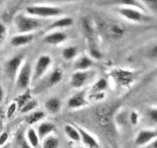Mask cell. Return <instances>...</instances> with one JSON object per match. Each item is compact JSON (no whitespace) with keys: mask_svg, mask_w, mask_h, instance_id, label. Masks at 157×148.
<instances>
[{"mask_svg":"<svg viewBox=\"0 0 157 148\" xmlns=\"http://www.w3.org/2000/svg\"><path fill=\"white\" fill-rule=\"evenodd\" d=\"M41 20L28 16V15L19 14L15 17V26L20 34H32L33 31L41 27Z\"/></svg>","mask_w":157,"mask_h":148,"instance_id":"obj_1","label":"cell"},{"mask_svg":"<svg viewBox=\"0 0 157 148\" xmlns=\"http://www.w3.org/2000/svg\"><path fill=\"white\" fill-rule=\"evenodd\" d=\"M26 13L29 16L36 18H48L60 16L63 10L57 6H48V5H31L26 8Z\"/></svg>","mask_w":157,"mask_h":148,"instance_id":"obj_2","label":"cell"},{"mask_svg":"<svg viewBox=\"0 0 157 148\" xmlns=\"http://www.w3.org/2000/svg\"><path fill=\"white\" fill-rule=\"evenodd\" d=\"M33 80V68L29 62L22 64L16 77V87L18 90H28Z\"/></svg>","mask_w":157,"mask_h":148,"instance_id":"obj_3","label":"cell"},{"mask_svg":"<svg viewBox=\"0 0 157 148\" xmlns=\"http://www.w3.org/2000/svg\"><path fill=\"white\" fill-rule=\"evenodd\" d=\"M119 14L122 17H124L130 21L132 22H149L151 21V18L144 12L140 11L136 7H129V6H123L118 9Z\"/></svg>","mask_w":157,"mask_h":148,"instance_id":"obj_4","label":"cell"},{"mask_svg":"<svg viewBox=\"0 0 157 148\" xmlns=\"http://www.w3.org/2000/svg\"><path fill=\"white\" fill-rule=\"evenodd\" d=\"M24 58H25L24 54H17V56H14L12 58H10L9 60L5 63L4 71H5V74H6V76L10 80L16 79L17 74L24 61Z\"/></svg>","mask_w":157,"mask_h":148,"instance_id":"obj_5","label":"cell"},{"mask_svg":"<svg viewBox=\"0 0 157 148\" xmlns=\"http://www.w3.org/2000/svg\"><path fill=\"white\" fill-rule=\"evenodd\" d=\"M51 63L52 58L47 54H42V56H39L33 69V81L36 82L39 80L44 75V73L47 71Z\"/></svg>","mask_w":157,"mask_h":148,"instance_id":"obj_6","label":"cell"},{"mask_svg":"<svg viewBox=\"0 0 157 148\" xmlns=\"http://www.w3.org/2000/svg\"><path fill=\"white\" fill-rule=\"evenodd\" d=\"M111 75L114 79L115 83L120 87H127L132 84L136 79V73L125 70V69H115L111 72Z\"/></svg>","mask_w":157,"mask_h":148,"instance_id":"obj_7","label":"cell"},{"mask_svg":"<svg viewBox=\"0 0 157 148\" xmlns=\"http://www.w3.org/2000/svg\"><path fill=\"white\" fill-rule=\"evenodd\" d=\"M157 138V130H141L136 136L135 144L136 146H144L149 144L151 141Z\"/></svg>","mask_w":157,"mask_h":148,"instance_id":"obj_8","label":"cell"},{"mask_svg":"<svg viewBox=\"0 0 157 148\" xmlns=\"http://www.w3.org/2000/svg\"><path fill=\"white\" fill-rule=\"evenodd\" d=\"M90 78V72L87 71H76L72 74L70 84L73 88L80 89L86 84Z\"/></svg>","mask_w":157,"mask_h":148,"instance_id":"obj_9","label":"cell"},{"mask_svg":"<svg viewBox=\"0 0 157 148\" xmlns=\"http://www.w3.org/2000/svg\"><path fill=\"white\" fill-rule=\"evenodd\" d=\"M87 105L86 99V92H78L71 96L68 100V107L70 109H78L82 107H85Z\"/></svg>","mask_w":157,"mask_h":148,"instance_id":"obj_10","label":"cell"},{"mask_svg":"<svg viewBox=\"0 0 157 148\" xmlns=\"http://www.w3.org/2000/svg\"><path fill=\"white\" fill-rule=\"evenodd\" d=\"M78 132L81 135V141L85 144L87 148H99V143L96 140V138L91 135L90 132H87L86 130L82 127L77 126Z\"/></svg>","mask_w":157,"mask_h":148,"instance_id":"obj_11","label":"cell"},{"mask_svg":"<svg viewBox=\"0 0 157 148\" xmlns=\"http://www.w3.org/2000/svg\"><path fill=\"white\" fill-rule=\"evenodd\" d=\"M66 39H67V35L65 33L61 31H56V32L46 35V36L44 37L43 41L47 43L48 44H54V46H56V44L62 43L63 42H65Z\"/></svg>","mask_w":157,"mask_h":148,"instance_id":"obj_12","label":"cell"},{"mask_svg":"<svg viewBox=\"0 0 157 148\" xmlns=\"http://www.w3.org/2000/svg\"><path fill=\"white\" fill-rule=\"evenodd\" d=\"M54 130H55V125L53 123L49 121H43L41 123H39L36 132L39 139H44L45 137L51 135V133L54 131Z\"/></svg>","mask_w":157,"mask_h":148,"instance_id":"obj_13","label":"cell"},{"mask_svg":"<svg viewBox=\"0 0 157 148\" xmlns=\"http://www.w3.org/2000/svg\"><path fill=\"white\" fill-rule=\"evenodd\" d=\"M33 34H19L17 36H15L11 39V44L13 47H23L26 44L29 43L33 39Z\"/></svg>","mask_w":157,"mask_h":148,"instance_id":"obj_14","label":"cell"},{"mask_svg":"<svg viewBox=\"0 0 157 148\" xmlns=\"http://www.w3.org/2000/svg\"><path fill=\"white\" fill-rule=\"evenodd\" d=\"M44 106H45V109L48 113H52V115H55V113L60 112L61 107H62V103L59 98L52 97V98H49L45 102Z\"/></svg>","mask_w":157,"mask_h":148,"instance_id":"obj_15","label":"cell"},{"mask_svg":"<svg viewBox=\"0 0 157 148\" xmlns=\"http://www.w3.org/2000/svg\"><path fill=\"white\" fill-rule=\"evenodd\" d=\"M93 65V60L86 56H82L77 59L75 63V67L78 71H87V69H90Z\"/></svg>","mask_w":157,"mask_h":148,"instance_id":"obj_16","label":"cell"},{"mask_svg":"<svg viewBox=\"0 0 157 148\" xmlns=\"http://www.w3.org/2000/svg\"><path fill=\"white\" fill-rule=\"evenodd\" d=\"M46 117L45 112L43 111H33L32 113H29V115L25 117V121L29 125H33L36 123L41 121L44 117Z\"/></svg>","mask_w":157,"mask_h":148,"instance_id":"obj_17","label":"cell"},{"mask_svg":"<svg viewBox=\"0 0 157 148\" xmlns=\"http://www.w3.org/2000/svg\"><path fill=\"white\" fill-rule=\"evenodd\" d=\"M25 138H26L27 142L31 145L32 148H37L39 146V141H40V139H39V137L37 135V132L34 128L29 127L27 130L26 137Z\"/></svg>","mask_w":157,"mask_h":148,"instance_id":"obj_18","label":"cell"},{"mask_svg":"<svg viewBox=\"0 0 157 148\" xmlns=\"http://www.w3.org/2000/svg\"><path fill=\"white\" fill-rule=\"evenodd\" d=\"M64 131H65L66 135L70 138L71 140L75 142L81 141V135L77 126H74L72 125H65V126H64Z\"/></svg>","mask_w":157,"mask_h":148,"instance_id":"obj_19","label":"cell"},{"mask_svg":"<svg viewBox=\"0 0 157 148\" xmlns=\"http://www.w3.org/2000/svg\"><path fill=\"white\" fill-rule=\"evenodd\" d=\"M73 18L71 17H61L57 20H55L49 28L50 29H63V28H67L70 27L73 25Z\"/></svg>","mask_w":157,"mask_h":148,"instance_id":"obj_20","label":"cell"},{"mask_svg":"<svg viewBox=\"0 0 157 148\" xmlns=\"http://www.w3.org/2000/svg\"><path fill=\"white\" fill-rule=\"evenodd\" d=\"M63 78V72L60 69H54V70L49 74V76L47 78V85L48 86H55L62 80Z\"/></svg>","mask_w":157,"mask_h":148,"instance_id":"obj_21","label":"cell"},{"mask_svg":"<svg viewBox=\"0 0 157 148\" xmlns=\"http://www.w3.org/2000/svg\"><path fill=\"white\" fill-rule=\"evenodd\" d=\"M32 100V93L31 91L29 90H26L24 91L21 95H19L17 98H16V104H17V107H18V110L20 111L21 109L26 105V104H28L29 101Z\"/></svg>","mask_w":157,"mask_h":148,"instance_id":"obj_22","label":"cell"},{"mask_svg":"<svg viewBox=\"0 0 157 148\" xmlns=\"http://www.w3.org/2000/svg\"><path fill=\"white\" fill-rule=\"evenodd\" d=\"M108 87V82L105 78H99L98 80L93 84L91 88V91L96 94V93H103Z\"/></svg>","mask_w":157,"mask_h":148,"instance_id":"obj_23","label":"cell"},{"mask_svg":"<svg viewBox=\"0 0 157 148\" xmlns=\"http://www.w3.org/2000/svg\"><path fill=\"white\" fill-rule=\"evenodd\" d=\"M59 139L54 135H49L43 139L42 148H58Z\"/></svg>","mask_w":157,"mask_h":148,"instance_id":"obj_24","label":"cell"},{"mask_svg":"<svg viewBox=\"0 0 157 148\" xmlns=\"http://www.w3.org/2000/svg\"><path fill=\"white\" fill-rule=\"evenodd\" d=\"M78 54V47H68L63 49L62 56L65 60H72Z\"/></svg>","mask_w":157,"mask_h":148,"instance_id":"obj_25","label":"cell"},{"mask_svg":"<svg viewBox=\"0 0 157 148\" xmlns=\"http://www.w3.org/2000/svg\"><path fill=\"white\" fill-rule=\"evenodd\" d=\"M108 30H109V34L114 38H121L124 35V29L117 24L110 25Z\"/></svg>","mask_w":157,"mask_h":148,"instance_id":"obj_26","label":"cell"},{"mask_svg":"<svg viewBox=\"0 0 157 148\" xmlns=\"http://www.w3.org/2000/svg\"><path fill=\"white\" fill-rule=\"evenodd\" d=\"M38 106V102L36 100H32L29 101L28 104H26L21 110H20V112L23 113H29L34 111V109H36V107Z\"/></svg>","mask_w":157,"mask_h":148,"instance_id":"obj_27","label":"cell"},{"mask_svg":"<svg viewBox=\"0 0 157 148\" xmlns=\"http://www.w3.org/2000/svg\"><path fill=\"white\" fill-rule=\"evenodd\" d=\"M146 56L147 58H149L151 61L157 62V43L152 44L146 51Z\"/></svg>","mask_w":157,"mask_h":148,"instance_id":"obj_28","label":"cell"},{"mask_svg":"<svg viewBox=\"0 0 157 148\" xmlns=\"http://www.w3.org/2000/svg\"><path fill=\"white\" fill-rule=\"evenodd\" d=\"M88 52H90V57L91 59H100L102 57V53L100 51V49L98 48L94 44H91L88 48Z\"/></svg>","mask_w":157,"mask_h":148,"instance_id":"obj_29","label":"cell"},{"mask_svg":"<svg viewBox=\"0 0 157 148\" xmlns=\"http://www.w3.org/2000/svg\"><path fill=\"white\" fill-rule=\"evenodd\" d=\"M147 117L148 120L153 122L157 123V108H151L147 111Z\"/></svg>","mask_w":157,"mask_h":148,"instance_id":"obj_30","label":"cell"},{"mask_svg":"<svg viewBox=\"0 0 157 148\" xmlns=\"http://www.w3.org/2000/svg\"><path fill=\"white\" fill-rule=\"evenodd\" d=\"M6 37H7V28L2 22H0V46L4 43Z\"/></svg>","mask_w":157,"mask_h":148,"instance_id":"obj_31","label":"cell"},{"mask_svg":"<svg viewBox=\"0 0 157 148\" xmlns=\"http://www.w3.org/2000/svg\"><path fill=\"white\" fill-rule=\"evenodd\" d=\"M17 110H18V107H17L16 102H13V103L10 104L8 109H7V117L11 118L15 115V113L17 112Z\"/></svg>","mask_w":157,"mask_h":148,"instance_id":"obj_32","label":"cell"},{"mask_svg":"<svg viewBox=\"0 0 157 148\" xmlns=\"http://www.w3.org/2000/svg\"><path fill=\"white\" fill-rule=\"evenodd\" d=\"M127 120H129V117L127 116V113H121L117 116V123L120 125H124L127 123Z\"/></svg>","mask_w":157,"mask_h":148,"instance_id":"obj_33","label":"cell"},{"mask_svg":"<svg viewBox=\"0 0 157 148\" xmlns=\"http://www.w3.org/2000/svg\"><path fill=\"white\" fill-rule=\"evenodd\" d=\"M139 118H140L139 113H137L136 112H135V111H132L130 113V116H129V121H130V122L132 123V125H137V122H139Z\"/></svg>","mask_w":157,"mask_h":148,"instance_id":"obj_34","label":"cell"},{"mask_svg":"<svg viewBox=\"0 0 157 148\" xmlns=\"http://www.w3.org/2000/svg\"><path fill=\"white\" fill-rule=\"evenodd\" d=\"M9 138V134L7 131H1L0 132V146H4L5 144H6V142L8 140Z\"/></svg>","mask_w":157,"mask_h":148,"instance_id":"obj_35","label":"cell"},{"mask_svg":"<svg viewBox=\"0 0 157 148\" xmlns=\"http://www.w3.org/2000/svg\"><path fill=\"white\" fill-rule=\"evenodd\" d=\"M18 144H19V147H20V148H32L31 145H29V143L27 142L26 138H25L24 136L19 137V139H18Z\"/></svg>","mask_w":157,"mask_h":148,"instance_id":"obj_36","label":"cell"},{"mask_svg":"<svg viewBox=\"0 0 157 148\" xmlns=\"http://www.w3.org/2000/svg\"><path fill=\"white\" fill-rule=\"evenodd\" d=\"M82 27H83V29H85V31L86 32V33H92V28H91V26H90V21H88L87 19H82Z\"/></svg>","mask_w":157,"mask_h":148,"instance_id":"obj_37","label":"cell"},{"mask_svg":"<svg viewBox=\"0 0 157 148\" xmlns=\"http://www.w3.org/2000/svg\"><path fill=\"white\" fill-rule=\"evenodd\" d=\"M148 148H157V138L148 144Z\"/></svg>","mask_w":157,"mask_h":148,"instance_id":"obj_38","label":"cell"},{"mask_svg":"<svg viewBox=\"0 0 157 148\" xmlns=\"http://www.w3.org/2000/svg\"><path fill=\"white\" fill-rule=\"evenodd\" d=\"M3 97H4V90H3V88L0 86V103L2 102Z\"/></svg>","mask_w":157,"mask_h":148,"instance_id":"obj_39","label":"cell"},{"mask_svg":"<svg viewBox=\"0 0 157 148\" xmlns=\"http://www.w3.org/2000/svg\"><path fill=\"white\" fill-rule=\"evenodd\" d=\"M2 131V125H1V122H0V132Z\"/></svg>","mask_w":157,"mask_h":148,"instance_id":"obj_40","label":"cell"},{"mask_svg":"<svg viewBox=\"0 0 157 148\" xmlns=\"http://www.w3.org/2000/svg\"><path fill=\"white\" fill-rule=\"evenodd\" d=\"M1 148H9V147H8L7 145H4V146H2Z\"/></svg>","mask_w":157,"mask_h":148,"instance_id":"obj_41","label":"cell"},{"mask_svg":"<svg viewBox=\"0 0 157 148\" xmlns=\"http://www.w3.org/2000/svg\"><path fill=\"white\" fill-rule=\"evenodd\" d=\"M78 148H82V147H78Z\"/></svg>","mask_w":157,"mask_h":148,"instance_id":"obj_42","label":"cell"}]
</instances>
